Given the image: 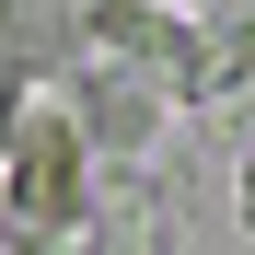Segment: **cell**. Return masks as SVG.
<instances>
[{"mask_svg": "<svg viewBox=\"0 0 255 255\" xmlns=\"http://www.w3.org/2000/svg\"><path fill=\"white\" fill-rule=\"evenodd\" d=\"M81 255H174V232H162L151 209H128V221H105V232L81 244Z\"/></svg>", "mask_w": 255, "mask_h": 255, "instance_id": "cell-4", "label": "cell"}, {"mask_svg": "<svg viewBox=\"0 0 255 255\" xmlns=\"http://www.w3.org/2000/svg\"><path fill=\"white\" fill-rule=\"evenodd\" d=\"M0 221L12 232H93V139L58 93H35L0 151Z\"/></svg>", "mask_w": 255, "mask_h": 255, "instance_id": "cell-1", "label": "cell"}, {"mask_svg": "<svg viewBox=\"0 0 255 255\" xmlns=\"http://www.w3.org/2000/svg\"><path fill=\"white\" fill-rule=\"evenodd\" d=\"M174 12H255V0H174Z\"/></svg>", "mask_w": 255, "mask_h": 255, "instance_id": "cell-6", "label": "cell"}, {"mask_svg": "<svg viewBox=\"0 0 255 255\" xmlns=\"http://www.w3.org/2000/svg\"><path fill=\"white\" fill-rule=\"evenodd\" d=\"M81 23H93V0H0V70L47 93L58 70H81Z\"/></svg>", "mask_w": 255, "mask_h": 255, "instance_id": "cell-3", "label": "cell"}, {"mask_svg": "<svg viewBox=\"0 0 255 255\" xmlns=\"http://www.w3.org/2000/svg\"><path fill=\"white\" fill-rule=\"evenodd\" d=\"M0 255H23V232H0Z\"/></svg>", "mask_w": 255, "mask_h": 255, "instance_id": "cell-7", "label": "cell"}, {"mask_svg": "<svg viewBox=\"0 0 255 255\" xmlns=\"http://www.w3.org/2000/svg\"><path fill=\"white\" fill-rule=\"evenodd\" d=\"M58 105L81 116V139H93V151H116V162H139L162 128H174V93H162L151 70H128V58H81V70L58 81Z\"/></svg>", "mask_w": 255, "mask_h": 255, "instance_id": "cell-2", "label": "cell"}, {"mask_svg": "<svg viewBox=\"0 0 255 255\" xmlns=\"http://www.w3.org/2000/svg\"><path fill=\"white\" fill-rule=\"evenodd\" d=\"M232 209H244V232H255V162H244V186H232Z\"/></svg>", "mask_w": 255, "mask_h": 255, "instance_id": "cell-5", "label": "cell"}]
</instances>
